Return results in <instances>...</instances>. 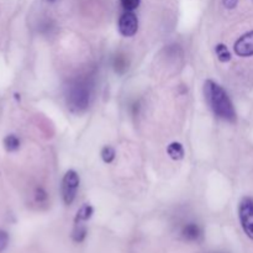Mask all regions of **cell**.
Returning <instances> with one entry per match:
<instances>
[{
    "instance_id": "6da1fadb",
    "label": "cell",
    "mask_w": 253,
    "mask_h": 253,
    "mask_svg": "<svg viewBox=\"0 0 253 253\" xmlns=\"http://www.w3.org/2000/svg\"><path fill=\"white\" fill-rule=\"evenodd\" d=\"M204 95L208 104L215 115L225 121L234 123L236 120V111L226 91L214 81H207L204 84Z\"/></svg>"
},
{
    "instance_id": "7a4b0ae2",
    "label": "cell",
    "mask_w": 253,
    "mask_h": 253,
    "mask_svg": "<svg viewBox=\"0 0 253 253\" xmlns=\"http://www.w3.org/2000/svg\"><path fill=\"white\" fill-rule=\"evenodd\" d=\"M79 187V175L76 170L71 169L64 174L62 179V198L66 205H71L74 202L77 190Z\"/></svg>"
},
{
    "instance_id": "3957f363",
    "label": "cell",
    "mask_w": 253,
    "mask_h": 253,
    "mask_svg": "<svg viewBox=\"0 0 253 253\" xmlns=\"http://www.w3.org/2000/svg\"><path fill=\"white\" fill-rule=\"evenodd\" d=\"M239 216L242 230L249 239L253 240V199L245 198L240 203Z\"/></svg>"
},
{
    "instance_id": "277c9868",
    "label": "cell",
    "mask_w": 253,
    "mask_h": 253,
    "mask_svg": "<svg viewBox=\"0 0 253 253\" xmlns=\"http://www.w3.org/2000/svg\"><path fill=\"white\" fill-rule=\"evenodd\" d=\"M89 98H90V93L86 85L78 83L73 85L69 90L68 95V103L72 109L76 110H83L89 105Z\"/></svg>"
},
{
    "instance_id": "5b68a950",
    "label": "cell",
    "mask_w": 253,
    "mask_h": 253,
    "mask_svg": "<svg viewBox=\"0 0 253 253\" xmlns=\"http://www.w3.org/2000/svg\"><path fill=\"white\" fill-rule=\"evenodd\" d=\"M138 30V19L132 11H125L119 19V31L123 36L132 37Z\"/></svg>"
},
{
    "instance_id": "8992f818",
    "label": "cell",
    "mask_w": 253,
    "mask_h": 253,
    "mask_svg": "<svg viewBox=\"0 0 253 253\" xmlns=\"http://www.w3.org/2000/svg\"><path fill=\"white\" fill-rule=\"evenodd\" d=\"M235 52L240 57L253 56V31L242 35L234 46Z\"/></svg>"
},
{
    "instance_id": "52a82bcc",
    "label": "cell",
    "mask_w": 253,
    "mask_h": 253,
    "mask_svg": "<svg viewBox=\"0 0 253 253\" xmlns=\"http://www.w3.org/2000/svg\"><path fill=\"white\" fill-rule=\"evenodd\" d=\"M182 235L187 241H198L202 236V230L197 224H187L183 227Z\"/></svg>"
},
{
    "instance_id": "ba28073f",
    "label": "cell",
    "mask_w": 253,
    "mask_h": 253,
    "mask_svg": "<svg viewBox=\"0 0 253 253\" xmlns=\"http://www.w3.org/2000/svg\"><path fill=\"white\" fill-rule=\"evenodd\" d=\"M167 153L174 161H179L184 157V148L179 142H172L167 147Z\"/></svg>"
},
{
    "instance_id": "9c48e42d",
    "label": "cell",
    "mask_w": 253,
    "mask_h": 253,
    "mask_svg": "<svg viewBox=\"0 0 253 253\" xmlns=\"http://www.w3.org/2000/svg\"><path fill=\"white\" fill-rule=\"evenodd\" d=\"M94 210L91 208V205L89 204H84L83 207L79 209V211L77 212V216H76V222H84L86 220H89L93 215Z\"/></svg>"
},
{
    "instance_id": "30bf717a",
    "label": "cell",
    "mask_w": 253,
    "mask_h": 253,
    "mask_svg": "<svg viewBox=\"0 0 253 253\" xmlns=\"http://www.w3.org/2000/svg\"><path fill=\"white\" fill-rule=\"evenodd\" d=\"M4 147L9 152H14L20 147V140L15 135H7L4 138Z\"/></svg>"
},
{
    "instance_id": "8fae6325",
    "label": "cell",
    "mask_w": 253,
    "mask_h": 253,
    "mask_svg": "<svg viewBox=\"0 0 253 253\" xmlns=\"http://www.w3.org/2000/svg\"><path fill=\"white\" fill-rule=\"evenodd\" d=\"M215 52H216V56L220 62H229L230 59H231V53H230L229 48H227L225 44H217V46L215 47Z\"/></svg>"
},
{
    "instance_id": "7c38bea8",
    "label": "cell",
    "mask_w": 253,
    "mask_h": 253,
    "mask_svg": "<svg viewBox=\"0 0 253 253\" xmlns=\"http://www.w3.org/2000/svg\"><path fill=\"white\" fill-rule=\"evenodd\" d=\"M73 240L77 242H82L86 236V229L84 225H82L81 222H76V227H74L73 231Z\"/></svg>"
},
{
    "instance_id": "4fadbf2b",
    "label": "cell",
    "mask_w": 253,
    "mask_h": 253,
    "mask_svg": "<svg viewBox=\"0 0 253 253\" xmlns=\"http://www.w3.org/2000/svg\"><path fill=\"white\" fill-rule=\"evenodd\" d=\"M101 158L105 163H111L115 160V150L110 146H105V147L101 150Z\"/></svg>"
},
{
    "instance_id": "5bb4252c",
    "label": "cell",
    "mask_w": 253,
    "mask_h": 253,
    "mask_svg": "<svg viewBox=\"0 0 253 253\" xmlns=\"http://www.w3.org/2000/svg\"><path fill=\"white\" fill-rule=\"evenodd\" d=\"M115 71L118 72V73H124V72L126 71V69L128 68V63L127 61H126V58L124 56H118L115 58Z\"/></svg>"
},
{
    "instance_id": "9a60e30c",
    "label": "cell",
    "mask_w": 253,
    "mask_h": 253,
    "mask_svg": "<svg viewBox=\"0 0 253 253\" xmlns=\"http://www.w3.org/2000/svg\"><path fill=\"white\" fill-rule=\"evenodd\" d=\"M140 2L141 0H121V5L126 11H133L135 9H137Z\"/></svg>"
},
{
    "instance_id": "2e32d148",
    "label": "cell",
    "mask_w": 253,
    "mask_h": 253,
    "mask_svg": "<svg viewBox=\"0 0 253 253\" xmlns=\"http://www.w3.org/2000/svg\"><path fill=\"white\" fill-rule=\"evenodd\" d=\"M7 244H9V235L2 231V230H0V253L6 249Z\"/></svg>"
},
{
    "instance_id": "e0dca14e",
    "label": "cell",
    "mask_w": 253,
    "mask_h": 253,
    "mask_svg": "<svg viewBox=\"0 0 253 253\" xmlns=\"http://www.w3.org/2000/svg\"><path fill=\"white\" fill-rule=\"evenodd\" d=\"M222 2H224V6L227 7V9H234V7H236L239 0H224Z\"/></svg>"
},
{
    "instance_id": "ac0fdd59",
    "label": "cell",
    "mask_w": 253,
    "mask_h": 253,
    "mask_svg": "<svg viewBox=\"0 0 253 253\" xmlns=\"http://www.w3.org/2000/svg\"><path fill=\"white\" fill-rule=\"evenodd\" d=\"M49 1H54V0H49Z\"/></svg>"
}]
</instances>
